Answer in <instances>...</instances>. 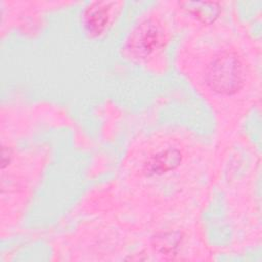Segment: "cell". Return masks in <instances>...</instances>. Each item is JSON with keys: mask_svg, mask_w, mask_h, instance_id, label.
I'll return each instance as SVG.
<instances>
[{"mask_svg": "<svg viewBox=\"0 0 262 262\" xmlns=\"http://www.w3.org/2000/svg\"><path fill=\"white\" fill-rule=\"evenodd\" d=\"M179 8L198 24L212 25L220 15L222 4L219 2H181Z\"/></svg>", "mask_w": 262, "mask_h": 262, "instance_id": "obj_5", "label": "cell"}, {"mask_svg": "<svg viewBox=\"0 0 262 262\" xmlns=\"http://www.w3.org/2000/svg\"><path fill=\"white\" fill-rule=\"evenodd\" d=\"M184 160L182 148L175 141L166 140L149 147L140 158L139 175L145 179H161L178 170Z\"/></svg>", "mask_w": 262, "mask_h": 262, "instance_id": "obj_3", "label": "cell"}, {"mask_svg": "<svg viewBox=\"0 0 262 262\" xmlns=\"http://www.w3.org/2000/svg\"><path fill=\"white\" fill-rule=\"evenodd\" d=\"M120 3L99 1L90 3L83 14V25L91 37H99L112 26L118 14Z\"/></svg>", "mask_w": 262, "mask_h": 262, "instance_id": "obj_4", "label": "cell"}, {"mask_svg": "<svg viewBox=\"0 0 262 262\" xmlns=\"http://www.w3.org/2000/svg\"><path fill=\"white\" fill-rule=\"evenodd\" d=\"M198 64L194 79L212 100L224 103L246 88L249 66L243 53L230 43H214L205 49V56L199 57Z\"/></svg>", "mask_w": 262, "mask_h": 262, "instance_id": "obj_1", "label": "cell"}, {"mask_svg": "<svg viewBox=\"0 0 262 262\" xmlns=\"http://www.w3.org/2000/svg\"><path fill=\"white\" fill-rule=\"evenodd\" d=\"M167 20L159 13H149L133 28L126 44L125 53L134 61L147 63L161 56L169 42Z\"/></svg>", "mask_w": 262, "mask_h": 262, "instance_id": "obj_2", "label": "cell"}]
</instances>
